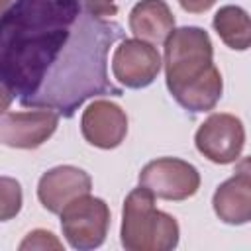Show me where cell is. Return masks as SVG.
<instances>
[{
	"label": "cell",
	"mask_w": 251,
	"mask_h": 251,
	"mask_svg": "<svg viewBox=\"0 0 251 251\" xmlns=\"http://www.w3.org/2000/svg\"><path fill=\"white\" fill-rule=\"evenodd\" d=\"M139 186H143L157 198L178 202L196 194V190L200 188V173L194 165L182 159L161 157L141 169Z\"/></svg>",
	"instance_id": "5"
},
{
	"label": "cell",
	"mask_w": 251,
	"mask_h": 251,
	"mask_svg": "<svg viewBox=\"0 0 251 251\" xmlns=\"http://www.w3.org/2000/svg\"><path fill=\"white\" fill-rule=\"evenodd\" d=\"M20 249L25 251V249H63V243L47 229H33L29 231L24 241L20 243Z\"/></svg>",
	"instance_id": "15"
},
{
	"label": "cell",
	"mask_w": 251,
	"mask_h": 251,
	"mask_svg": "<svg viewBox=\"0 0 251 251\" xmlns=\"http://www.w3.org/2000/svg\"><path fill=\"white\" fill-rule=\"evenodd\" d=\"M120 235L127 251H171L178 243V224L157 210L155 196L139 186L124 200Z\"/></svg>",
	"instance_id": "3"
},
{
	"label": "cell",
	"mask_w": 251,
	"mask_h": 251,
	"mask_svg": "<svg viewBox=\"0 0 251 251\" xmlns=\"http://www.w3.org/2000/svg\"><path fill=\"white\" fill-rule=\"evenodd\" d=\"M59 114L47 108L0 114V143L14 149H35L57 129Z\"/></svg>",
	"instance_id": "8"
},
{
	"label": "cell",
	"mask_w": 251,
	"mask_h": 251,
	"mask_svg": "<svg viewBox=\"0 0 251 251\" xmlns=\"http://www.w3.org/2000/svg\"><path fill=\"white\" fill-rule=\"evenodd\" d=\"M12 102H14V96H12L4 86H0V114H4V112L10 108Z\"/></svg>",
	"instance_id": "18"
},
{
	"label": "cell",
	"mask_w": 251,
	"mask_h": 251,
	"mask_svg": "<svg viewBox=\"0 0 251 251\" xmlns=\"http://www.w3.org/2000/svg\"><path fill=\"white\" fill-rule=\"evenodd\" d=\"M10 2H12V0H0V14L10 6Z\"/></svg>",
	"instance_id": "19"
},
{
	"label": "cell",
	"mask_w": 251,
	"mask_h": 251,
	"mask_svg": "<svg viewBox=\"0 0 251 251\" xmlns=\"http://www.w3.org/2000/svg\"><path fill=\"white\" fill-rule=\"evenodd\" d=\"M84 10L96 18H112L118 14L116 0H80Z\"/></svg>",
	"instance_id": "16"
},
{
	"label": "cell",
	"mask_w": 251,
	"mask_h": 251,
	"mask_svg": "<svg viewBox=\"0 0 251 251\" xmlns=\"http://www.w3.org/2000/svg\"><path fill=\"white\" fill-rule=\"evenodd\" d=\"M110 227V208L102 198L78 196L61 210V229L73 249L88 251L104 243Z\"/></svg>",
	"instance_id": "4"
},
{
	"label": "cell",
	"mask_w": 251,
	"mask_h": 251,
	"mask_svg": "<svg viewBox=\"0 0 251 251\" xmlns=\"http://www.w3.org/2000/svg\"><path fill=\"white\" fill-rule=\"evenodd\" d=\"M214 29L220 39L235 51L249 49L251 43V20L249 14L239 6H224L214 16Z\"/></svg>",
	"instance_id": "13"
},
{
	"label": "cell",
	"mask_w": 251,
	"mask_h": 251,
	"mask_svg": "<svg viewBox=\"0 0 251 251\" xmlns=\"http://www.w3.org/2000/svg\"><path fill=\"white\" fill-rule=\"evenodd\" d=\"M196 149L218 165H227L239 159L245 145V129L233 114L218 112L208 116L194 135Z\"/></svg>",
	"instance_id": "6"
},
{
	"label": "cell",
	"mask_w": 251,
	"mask_h": 251,
	"mask_svg": "<svg viewBox=\"0 0 251 251\" xmlns=\"http://www.w3.org/2000/svg\"><path fill=\"white\" fill-rule=\"evenodd\" d=\"M178 4H180V8H182L184 12L202 14V12L210 10V8L216 4V0H178Z\"/></svg>",
	"instance_id": "17"
},
{
	"label": "cell",
	"mask_w": 251,
	"mask_h": 251,
	"mask_svg": "<svg viewBox=\"0 0 251 251\" xmlns=\"http://www.w3.org/2000/svg\"><path fill=\"white\" fill-rule=\"evenodd\" d=\"M90 188L92 178L88 173L73 165H59L41 175L37 182V198L45 210L51 214H61L69 202L90 194Z\"/></svg>",
	"instance_id": "9"
},
{
	"label": "cell",
	"mask_w": 251,
	"mask_h": 251,
	"mask_svg": "<svg viewBox=\"0 0 251 251\" xmlns=\"http://www.w3.org/2000/svg\"><path fill=\"white\" fill-rule=\"evenodd\" d=\"M80 131L90 145L114 149L126 139L127 116L118 104L110 100H94L82 112Z\"/></svg>",
	"instance_id": "10"
},
{
	"label": "cell",
	"mask_w": 251,
	"mask_h": 251,
	"mask_svg": "<svg viewBox=\"0 0 251 251\" xmlns=\"http://www.w3.org/2000/svg\"><path fill=\"white\" fill-rule=\"evenodd\" d=\"M122 37L120 24L80 0H16L0 14V86L22 106L71 118L92 96H122L108 78V51Z\"/></svg>",
	"instance_id": "1"
},
{
	"label": "cell",
	"mask_w": 251,
	"mask_h": 251,
	"mask_svg": "<svg viewBox=\"0 0 251 251\" xmlns=\"http://www.w3.org/2000/svg\"><path fill=\"white\" fill-rule=\"evenodd\" d=\"M216 216L229 226H243L251 220V171L243 159L233 176L222 182L212 198Z\"/></svg>",
	"instance_id": "11"
},
{
	"label": "cell",
	"mask_w": 251,
	"mask_h": 251,
	"mask_svg": "<svg viewBox=\"0 0 251 251\" xmlns=\"http://www.w3.org/2000/svg\"><path fill=\"white\" fill-rule=\"evenodd\" d=\"M159 51L141 39H124L112 55V75L126 88L149 86L161 71Z\"/></svg>",
	"instance_id": "7"
},
{
	"label": "cell",
	"mask_w": 251,
	"mask_h": 251,
	"mask_svg": "<svg viewBox=\"0 0 251 251\" xmlns=\"http://www.w3.org/2000/svg\"><path fill=\"white\" fill-rule=\"evenodd\" d=\"M22 186L12 176H0V222L16 218L22 210Z\"/></svg>",
	"instance_id": "14"
},
{
	"label": "cell",
	"mask_w": 251,
	"mask_h": 251,
	"mask_svg": "<svg viewBox=\"0 0 251 251\" xmlns=\"http://www.w3.org/2000/svg\"><path fill=\"white\" fill-rule=\"evenodd\" d=\"M165 76L169 92L184 110L198 114L218 104L224 82L208 31L196 25L171 31L165 41Z\"/></svg>",
	"instance_id": "2"
},
{
	"label": "cell",
	"mask_w": 251,
	"mask_h": 251,
	"mask_svg": "<svg viewBox=\"0 0 251 251\" xmlns=\"http://www.w3.org/2000/svg\"><path fill=\"white\" fill-rule=\"evenodd\" d=\"M129 29L137 39L159 45L175 29V16L165 0H141L129 12Z\"/></svg>",
	"instance_id": "12"
}]
</instances>
